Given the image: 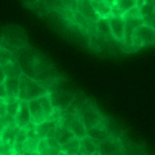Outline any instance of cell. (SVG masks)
Returning a JSON list of instances; mask_svg holds the SVG:
<instances>
[{
    "mask_svg": "<svg viewBox=\"0 0 155 155\" xmlns=\"http://www.w3.org/2000/svg\"><path fill=\"white\" fill-rule=\"evenodd\" d=\"M12 53L18 64L21 65L22 72L26 76L42 83L44 86L48 87L49 91L60 88L64 78L60 75V72L52 64L51 60L44 56L41 52L27 45Z\"/></svg>",
    "mask_w": 155,
    "mask_h": 155,
    "instance_id": "cell-1",
    "label": "cell"
},
{
    "mask_svg": "<svg viewBox=\"0 0 155 155\" xmlns=\"http://www.w3.org/2000/svg\"><path fill=\"white\" fill-rule=\"evenodd\" d=\"M29 107H30V114H31V121L35 125L44 123V121L53 120L54 107H53V105H52L49 93L40 97V98H37V99L30 101Z\"/></svg>",
    "mask_w": 155,
    "mask_h": 155,
    "instance_id": "cell-2",
    "label": "cell"
},
{
    "mask_svg": "<svg viewBox=\"0 0 155 155\" xmlns=\"http://www.w3.org/2000/svg\"><path fill=\"white\" fill-rule=\"evenodd\" d=\"M0 45L10 49L11 52H15L27 46V35L25 30L19 26H5L0 33Z\"/></svg>",
    "mask_w": 155,
    "mask_h": 155,
    "instance_id": "cell-3",
    "label": "cell"
},
{
    "mask_svg": "<svg viewBox=\"0 0 155 155\" xmlns=\"http://www.w3.org/2000/svg\"><path fill=\"white\" fill-rule=\"evenodd\" d=\"M49 90L46 86H44L42 83L37 82V80L31 79V78L26 76L25 74H22V76L19 78V95L18 98L21 101L30 102L33 99H37L40 97L48 94Z\"/></svg>",
    "mask_w": 155,
    "mask_h": 155,
    "instance_id": "cell-4",
    "label": "cell"
},
{
    "mask_svg": "<svg viewBox=\"0 0 155 155\" xmlns=\"http://www.w3.org/2000/svg\"><path fill=\"white\" fill-rule=\"evenodd\" d=\"M76 113L79 114L80 120L83 121L86 129H90V128H94V127L102 125L104 121H105L104 114L99 112V109L97 107V105L94 104L91 99H87V98H86L84 101L76 107Z\"/></svg>",
    "mask_w": 155,
    "mask_h": 155,
    "instance_id": "cell-5",
    "label": "cell"
},
{
    "mask_svg": "<svg viewBox=\"0 0 155 155\" xmlns=\"http://www.w3.org/2000/svg\"><path fill=\"white\" fill-rule=\"evenodd\" d=\"M155 45V29L147 23H142L132 38V48H146Z\"/></svg>",
    "mask_w": 155,
    "mask_h": 155,
    "instance_id": "cell-6",
    "label": "cell"
},
{
    "mask_svg": "<svg viewBox=\"0 0 155 155\" xmlns=\"http://www.w3.org/2000/svg\"><path fill=\"white\" fill-rule=\"evenodd\" d=\"M49 97H51V101H52V105H53L54 110L65 112V110H68L71 107L76 94L60 87V88H56V90L49 91Z\"/></svg>",
    "mask_w": 155,
    "mask_h": 155,
    "instance_id": "cell-7",
    "label": "cell"
},
{
    "mask_svg": "<svg viewBox=\"0 0 155 155\" xmlns=\"http://www.w3.org/2000/svg\"><path fill=\"white\" fill-rule=\"evenodd\" d=\"M34 12H37L41 16H46L52 12H60L64 10L61 0H38L31 7Z\"/></svg>",
    "mask_w": 155,
    "mask_h": 155,
    "instance_id": "cell-8",
    "label": "cell"
},
{
    "mask_svg": "<svg viewBox=\"0 0 155 155\" xmlns=\"http://www.w3.org/2000/svg\"><path fill=\"white\" fill-rule=\"evenodd\" d=\"M98 154L99 155H124L123 154V144L118 139L107 137L106 140L98 144Z\"/></svg>",
    "mask_w": 155,
    "mask_h": 155,
    "instance_id": "cell-9",
    "label": "cell"
},
{
    "mask_svg": "<svg viewBox=\"0 0 155 155\" xmlns=\"http://www.w3.org/2000/svg\"><path fill=\"white\" fill-rule=\"evenodd\" d=\"M14 121L18 125V128L25 129L29 124H31V114H30V107H29V102L21 101V105H19V109L16 112L15 117H14Z\"/></svg>",
    "mask_w": 155,
    "mask_h": 155,
    "instance_id": "cell-10",
    "label": "cell"
},
{
    "mask_svg": "<svg viewBox=\"0 0 155 155\" xmlns=\"http://www.w3.org/2000/svg\"><path fill=\"white\" fill-rule=\"evenodd\" d=\"M109 23H110V31H112V37L118 42L124 41V30H125V21L123 16H109Z\"/></svg>",
    "mask_w": 155,
    "mask_h": 155,
    "instance_id": "cell-11",
    "label": "cell"
},
{
    "mask_svg": "<svg viewBox=\"0 0 155 155\" xmlns=\"http://www.w3.org/2000/svg\"><path fill=\"white\" fill-rule=\"evenodd\" d=\"M60 151H61V146L54 137L40 140V144L37 148V153L40 155H59Z\"/></svg>",
    "mask_w": 155,
    "mask_h": 155,
    "instance_id": "cell-12",
    "label": "cell"
},
{
    "mask_svg": "<svg viewBox=\"0 0 155 155\" xmlns=\"http://www.w3.org/2000/svg\"><path fill=\"white\" fill-rule=\"evenodd\" d=\"M56 127H57V121H54V120L44 121V123L35 125V134H37V136L40 137V140L54 137Z\"/></svg>",
    "mask_w": 155,
    "mask_h": 155,
    "instance_id": "cell-13",
    "label": "cell"
},
{
    "mask_svg": "<svg viewBox=\"0 0 155 155\" xmlns=\"http://www.w3.org/2000/svg\"><path fill=\"white\" fill-rule=\"evenodd\" d=\"M125 21V30H124V41L127 46L132 48V38H134V34L136 31V29L140 26L143 22V18L140 19H124Z\"/></svg>",
    "mask_w": 155,
    "mask_h": 155,
    "instance_id": "cell-14",
    "label": "cell"
},
{
    "mask_svg": "<svg viewBox=\"0 0 155 155\" xmlns=\"http://www.w3.org/2000/svg\"><path fill=\"white\" fill-rule=\"evenodd\" d=\"M78 12L80 15H83L86 19H88L90 22H94L95 23L98 21V15H97L95 10L93 7V3L90 0H78Z\"/></svg>",
    "mask_w": 155,
    "mask_h": 155,
    "instance_id": "cell-15",
    "label": "cell"
},
{
    "mask_svg": "<svg viewBox=\"0 0 155 155\" xmlns=\"http://www.w3.org/2000/svg\"><path fill=\"white\" fill-rule=\"evenodd\" d=\"M18 125H16L15 123H11L8 124V125H4V128L2 129V132H0V140H2L3 143H5V144H10L12 146L14 142H15V137L16 135H18L19 132Z\"/></svg>",
    "mask_w": 155,
    "mask_h": 155,
    "instance_id": "cell-16",
    "label": "cell"
},
{
    "mask_svg": "<svg viewBox=\"0 0 155 155\" xmlns=\"http://www.w3.org/2000/svg\"><path fill=\"white\" fill-rule=\"evenodd\" d=\"M136 5V0H117L112 5V15L123 16L125 12H128L132 7Z\"/></svg>",
    "mask_w": 155,
    "mask_h": 155,
    "instance_id": "cell-17",
    "label": "cell"
},
{
    "mask_svg": "<svg viewBox=\"0 0 155 155\" xmlns=\"http://www.w3.org/2000/svg\"><path fill=\"white\" fill-rule=\"evenodd\" d=\"M74 134L61 123H57V127H56V132H54V139L59 142L60 146L65 144L68 143L71 139H74Z\"/></svg>",
    "mask_w": 155,
    "mask_h": 155,
    "instance_id": "cell-18",
    "label": "cell"
},
{
    "mask_svg": "<svg viewBox=\"0 0 155 155\" xmlns=\"http://www.w3.org/2000/svg\"><path fill=\"white\" fill-rule=\"evenodd\" d=\"M82 155H88V154H98V143L88 137L86 135L84 137L80 139V151Z\"/></svg>",
    "mask_w": 155,
    "mask_h": 155,
    "instance_id": "cell-19",
    "label": "cell"
},
{
    "mask_svg": "<svg viewBox=\"0 0 155 155\" xmlns=\"http://www.w3.org/2000/svg\"><path fill=\"white\" fill-rule=\"evenodd\" d=\"M4 88H5V98H18L19 95V79L15 78H5L4 82Z\"/></svg>",
    "mask_w": 155,
    "mask_h": 155,
    "instance_id": "cell-20",
    "label": "cell"
},
{
    "mask_svg": "<svg viewBox=\"0 0 155 155\" xmlns=\"http://www.w3.org/2000/svg\"><path fill=\"white\" fill-rule=\"evenodd\" d=\"M3 70H4V75L5 78H15V79H19V78L22 76V68L21 65L18 64V61L15 60V57H14L12 61L7 63L5 65H3Z\"/></svg>",
    "mask_w": 155,
    "mask_h": 155,
    "instance_id": "cell-21",
    "label": "cell"
},
{
    "mask_svg": "<svg viewBox=\"0 0 155 155\" xmlns=\"http://www.w3.org/2000/svg\"><path fill=\"white\" fill-rule=\"evenodd\" d=\"M87 136L91 137L93 140H95V142L99 144L101 142L106 140L107 137H109V135H107L106 129L104 128V124H102V125H98V127H94V128L87 129Z\"/></svg>",
    "mask_w": 155,
    "mask_h": 155,
    "instance_id": "cell-22",
    "label": "cell"
},
{
    "mask_svg": "<svg viewBox=\"0 0 155 155\" xmlns=\"http://www.w3.org/2000/svg\"><path fill=\"white\" fill-rule=\"evenodd\" d=\"M93 7H94V10H95L98 18H109V16L112 15V5L107 4L105 0L93 3Z\"/></svg>",
    "mask_w": 155,
    "mask_h": 155,
    "instance_id": "cell-23",
    "label": "cell"
},
{
    "mask_svg": "<svg viewBox=\"0 0 155 155\" xmlns=\"http://www.w3.org/2000/svg\"><path fill=\"white\" fill-rule=\"evenodd\" d=\"M95 31L102 37H112L109 18H99L95 22Z\"/></svg>",
    "mask_w": 155,
    "mask_h": 155,
    "instance_id": "cell-24",
    "label": "cell"
},
{
    "mask_svg": "<svg viewBox=\"0 0 155 155\" xmlns=\"http://www.w3.org/2000/svg\"><path fill=\"white\" fill-rule=\"evenodd\" d=\"M61 151L68 155H78L80 151V139H78V137L71 139L68 143L61 146Z\"/></svg>",
    "mask_w": 155,
    "mask_h": 155,
    "instance_id": "cell-25",
    "label": "cell"
},
{
    "mask_svg": "<svg viewBox=\"0 0 155 155\" xmlns=\"http://www.w3.org/2000/svg\"><path fill=\"white\" fill-rule=\"evenodd\" d=\"M21 105V99L19 98H5V114L10 117H15L16 112Z\"/></svg>",
    "mask_w": 155,
    "mask_h": 155,
    "instance_id": "cell-26",
    "label": "cell"
},
{
    "mask_svg": "<svg viewBox=\"0 0 155 155\" xmlns=\"http://www.w3.org/2000/svg\"><path fill=\"white\" fill-rule=\"evenodd\" d=\"M14 60V53L10 51V49L4 48L3 45H0V64L5 65L7 63L12 61Z\"/></svg>",
    "mask_w": 155,
    "mask_h": 155,
    "instance_id": "cell-27",
    "label": "cell"
},
{
    "mask_svg": "<svg viewBox=\"0 0 155 155\" xmlns=\"http://www.w3.org/2000/svg\"><path fill=\"white\" fill-rule=\"evenodd\" d=\"M124 19H140L142 18V12H140V8L137 7V5H135V7H132L131 10L128 11V12H125L123 15Z\"/></svg>",
    "mask_w": 155,
    "mask_h": 155,
    "instance_id": "cell-28",
    "label": "cell"
},
{
    "mask_svg": "<svg viewBox=\"0 0 155 155\" xmlns=\"http://www.w3.org/2000/svg\"><path fill=\"white\" fill-rule=\"evenodd\" d=\"M64 10L71 11V12H76L78 10V0H61Z\"/></svg>",
    "mask_w": 155,
    "mask_h": 155,
    "instance_id": "cell-29",
    "label": "cell"
},
{
    "mask_svg": "<svg viewBox=\"0 0 155 155\" xmlns=\"http://www.w3.org/2000/svg\"><path fill=\"white\" fill-rule=\"evenodd\" d=\"M0 116L4 117L5 116V99L0 98Z\"/></svg>",
    "mask_w": 155,
    "mask_h": 155,
    "instance_id": "cell-30",
    "label": "cell"
},
{
    "mask_svg": "<svg viewBox=\"0 0 155 155\" xmlns=\"http://www.w3.org/2000/svg\"><path fill=\"white\" fill-rule=\"evenodd\" d=\"M7 97V94H5V88H4V84L3 83H0V98H4Z\"/></svg>",
    "mask_w": 155,
    "mask_h": 155,
    "instance_id": "cell-31",
    "label": "cell"
},
{
    "mask_svg": "<svg viewBox=\"0 0 155 155\" xmlns=\"http://www.w3.org/2000/svg\"><path fill=\"white\" fill-rule=\"evenodd\" d=\"M37 2H38V0H25V4H26L29 8H31Z\"/></svg>",
    "mask_w": 155,
    "mask_h": 155,
    "instance_id": "cell-32",
    "label": "cell"
},
{
    "mask_svg": "<svg viewBox=\"0 0 155 155\" xmlns=\"http://www.w3.org/2000/svg\"><path fill=\"white\" fill-rule=\"evenodd\" d=\"M5 79V75H4V70H3V65L0 64V83H3Z\"/></svg>",
    "mask_w": 155,
    "mask_h": 155,
    "instance_id": "cell-33",
    "label": "cell"
},
{
    "mask_svg": "<svg viewBox=\"0 0 155 155\" xmlns=\"http://www.w3.org/2000/svg\"><path fill=\"white\" fill-rule=\"evenodd\" d=\"M105 2H106V3H107V4L113 5V4H114V3H116V2H117V0H105Z\"/></svg>",
    "mask_w": 155,
    "mask_h": 155,
    "instance_id": "cell-34",
    "label": "cell"
},
{
    "mask_svg": "<svg viewBox=\"0 0 155 155\" xmlns=\"http://www.w3.org/2000/svg\"><path fill=\"white\" fill-rule=\"evenodd\" d=\"M23 155H40L38 153H26V154H23Z\"/></svg>",
    "mask_w": 155,
    "mask_h": 155,
    "instance_id": "cell-35",
    "label": "cell"
},
{
    "mask_svg": "<svg viewBox=\"0 0 155 155\" xmlns=\"http://www.w3.org/2000/svg\"><path fill=\"white\" fill-rule=\"evenodd\" d=\"M91 3H97V2H102V0H90Z\"/></svg>",
    "mask_w": 155,
    "mask_h": 155,
    "instance_id": "cell-36",
    "label": "cell"
},
{
    "mask_svg": "<svg viewBox=\"0 0 155 155\" xmlns=\"http://www.w3.org/2000/svg\"><path fill=\"white\" fill-rule=\"evenodd\" d=\"M59 155H68V154H65V153H63V151H60Z\"/></svg>",
    "mask_w": 155,
    "mask_h": 155,
    "instance_id": "cell-37",
    "label": "cell"
},
{
    "mask_svg": "<svg viewBox=\"0 0 155 155\" xmlns=\"http://www.w3.org/2000/svg\"><path fill=\"white\" fill-rule=\"evenodd\" d=\"M88 155H99V154H88Z\"/></svg>",
    "mask_w": 155,
    "mask_h": 155,
    "instance_id": "cell-38",
    "label": "cell"
}]
</instances>
